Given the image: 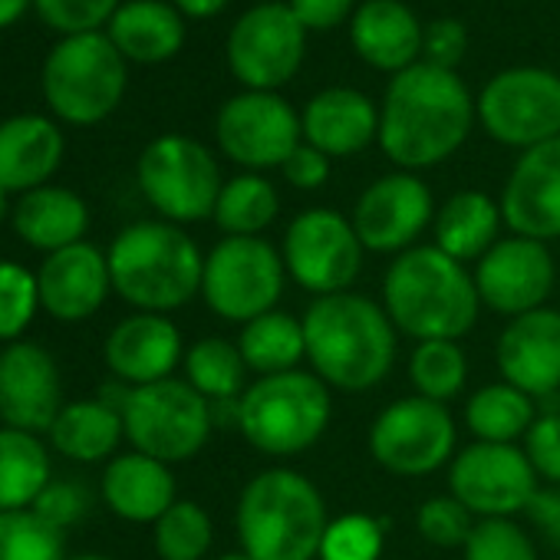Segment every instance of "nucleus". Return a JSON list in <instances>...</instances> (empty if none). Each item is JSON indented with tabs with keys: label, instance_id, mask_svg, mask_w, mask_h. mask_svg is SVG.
<instances>
[{
	"label": "nucleus",
	"instance_id": "obj_2",
	"mask_svg": "<svg viewBox=\"0 0 560 560\" xmlns=\"http://www.w3.org/2000/svg\"><path fill=\"white\" fill-rule=\"evenodd\" d=\"M301 320L311 373L330 389L370 393L389 380L399 353V330L383 304L347 291L314 298Z\"/></svg>",
	"mask_w": 560,
	"mask_h": 560
},
{
	"label": "nucleus",
	"instance_id": "obj_43",
	"mask_svg": "<svg viewBox=\"0 0 560 560\" xmlns=\"http://www.w3.org/2000/svg\"><path fill=\"white\" fill-rule=\"evenodd\" d=\"M478 517L452 494H435L416 511V530L435 547H465Z\"/></svg>",
	"mask_w": 560,
	"mask_h": 560
},
{
	"label": "nucleus",
	"instance_id": "obj_31",
	"mask_svg": "<svg viewBox=\"0 0 560 560\" xmlns=\"http://www.w3.org/2000/svg\"><path fill=\"white\" fill-rule=\"evenodd\" d=\"M50 448L77 465H96L109 462L119 452V442L126 439L122 412L96 399H73L60 409L50 432Z\"/></svg>",
	"mask_w": 560,
	"mask_h": 560
},
{
	"label": "nucleus",
	"instance_id": "obj_5",
	"mask_svg": "<svg viewBox=\"0 0 560 560\" xmlns=\"http://www.w3.org/2000/svg\"><path fill=\"white\" fill-rule=\"evenodd\" d=\"M330 514L320 488L294 468H264L237 494L234 534L254 560H317Z\"/></svg>",
	"mask_w": 560,
	"mask_h": 560
},
{
	"label": "nucleus",
	"instance_id": "obj_33",
	"mask_svg": "<svg viewBox=\"0 0 560 560\" xmlns=\"http://www.w3.org/2000/svg\"><path fill=\"white\" fill-rule=\"evenodd\" d=\"M50 481V452L44 439L0 425V511L34 508Z\"/></svg>",
	"mask_w": 560,
	"mask_h": 560
},
{
	"label": "nucleus",
	"instance_id": "obj_14",
	"mask_svg": "<svg viewBox=\"0 0 560 560\" xmlns=\"http://www.w3.org/2000/svg\"><path fill=\"white\" fill-rule=\"evenodd\" d=\"M481 129L508 149H534L560 136V77L544 67H511L478 96Z\"/></svg>",
	"mask_w": 560,
	"mask_h": 560
},
{
	"label": "nucleus",
	"instance_id": "obj_23",
	"mask_svg": "<svg viewBox=\"0 0 560 560\" xmlns=\"http://www.w3.org/2000/svg\"><path fill=\"white\" fill-rule=\"evenodd\" d=\"M103 360L113 380L129 389L172 380L185 360L182 330L165 314L136 311L109 330L103 343Z\"/></svg>",
	"mask_w": 560,
	"mask_h": 560
},
{
	"label": "nucleus",
	"instance_id": "obj_24",
	"mask_svg": "<svg viewBox=\"0 0 560 560\" xmlns=\"http://www.w3.org/2000/svg\"><path fill=\"white\" fill-rule=\"evenodd\" d=\"M304 142L327 159H350L380 142V109L353 86L320 90L301 113Z\"/></svg>",
	"mask_w": 560,
	"mask_h": 560
},
{
	"label": "nucleus",
	"instance_id": "obj_32",
	"mask_svg": "<svg viewBox=\"0 0 560 560\" xmlns=\"http://www.w3.org/2000/svg\"><path fill=\"white\" fill-rule=\"evenodd\" d=\"M234 343L241 350L247 373H257V376L291 373V370H301V363L307 360L304 320L288 311H270L244 324Z\"/></svg>",
	"mask_w": 560,
	"mask_h": 560
},
{
	"label": "nucleus",
	"instance_id": "obj_39",
	"mask_svg": "<svg viewBox=\"0 0 560 560\" xmlns=\"http://www.w3.org/2000/svg\"><path fill=\"white\" fill-rule=\"evenodd\" d=\"M0 560H67V537L34 508L0 511Z\"/></svg>",
	"mask_w": 560,
	"mask_h": 560
},
{
	"label": "nucleus",
	"instance_id": "obj_9",
	"mask_svg": "<svg viewBox=\"0 0 560 560\" xmlns=\"http://www.w3.org/2000/svg\"><path fill=\"white\" fill-rule=\"evenodd\" d=\"M136 182L159 218L172 224H195L211 218L224 188L211 149L182 132L159 136L142 149L136 162Z\"/></svg>",
	"mask_w": 560,
	"mask_h": 560
},
{
	"label": "nucleus",
	"instance_id": "obj_8",
	"mask_svg": "<svg viewBox=\"0 0 560 560\" xmlns=\"http://www.w3.org/2000/svg\"><path fill=\"white\" fill-rule=\"evenodd\" d=\"M284 288V257L264 237H221L205 254L201 301L224 324L244 327L277 311Z\"/></svg>",
	"mask_w": 560,
	"mask_h": 560
},
{
	"label": "nucleus",
	"instance_id": "obj_54",
	"mask_svg": "<svg viewBox=\"0 0 560 560\" xmlns=\"http://www.w3.org/2000/svg\"><path fill=\"white\" fill-rule=\"evenodd\" d=\"M214 560H254V557H247L244 550H228V553H221V557H214Z\"/></svg>",
	"mask_w": 560,
	"mask_h": 560
},
{
	"label": "nucleus",
	"instance_id": "obj_20",
	"mask_svg": "<svg viewBox=\"0 0 560 560\" xmlns=\"http://www.w3.org/2000/svg\"><path fill=\"white\" fill-rule=\"evenodd\" d=\"M498 205L511 234L544 244L560 237V136L521 152Z\"/></svg>",
	"mask_w": 560,
	"mask_h": 560
},
{
	"label": "nucleus",
	"instance_id": "obj_48",
	"mask_svg": "<svg viewBox=\"0 0 560 560\" xmlns=\"http://www.w3.org/2000/svg\"><path fill=\"white\" fill-rule=\"evenodd\" d=\"M280 175H284L294 188H301V191H317V188H324L327 185V178H330V159L324 155V152H317L314 145H307V142H301L294 152H291V159L280 165Z\"/></svg>",
	"mask_w": 560,
	"mask_h": 560
},
{
	"label": "nucleus",
	"instance_id": "obj_42",
	"mask_svg": "<svg viewBox=\"0 0 560 560\" xmlns=\"http://www.w3.org/2000/svg\"><path fill=\"white\" fill-rule=\"evenodd\" d=\"M462 560H537V547L514 517H485L468 534Z\"/></svg>",
	"mask_w": 560,
	"mask_h": 560
},
{
	"label": "nucleus",
	"instance_id": "obj_36",
	"mask_svg": "<svg viewBox=\"0 0 560 560\" xmlns=\"http://www.w3.org/2000/svg\"><path fill=\"white\" fill-rule=\"evenodd\" d=\"M185 370V383L201 393L211 406H224V402H237L241 393L247 389V366L241 360L237 343L224 340V337H201L185 350L182 360Z\"/></svg>",
	"mask_w": 560,
	"mask_h": 560
},
{
	"label": "nucleus",
	"instance_id": "obj_46",
	"mask_svg": "<svg viewBox=\"0 0 560 560\" xmlns=\"http://www.w3.org/2000/svg\"><path fill=\"white\" fill-rule=\"evenodd\" d=\"M34 511L54 524L57 530H67L73 524H80L90 511V491L80 485V481H63V478H54L40 498L34 501Z\"/></svg>",
	"mask_w": 560,
	"mask_h": 560
},
{
	"label": "nucleus",
	"instance_id": "obj_53",
	"mask_svg": "<svg viewBox=\"0 0 560 560\" xmlns=\"http://www.w3.org/2000/svg\"><path fill=\"white\" fill-rule=\"evenodd\" d=\"M11 198H14V195H11L4 185H0V224H4V221L14 214V201H11Z\"/></svg>",
	"mask_w": 560,
	"mask_h": 560
},
{
	"label": "nucleus",
	"instance_id": "obj_35",
	"mask_svg": "<svg viewBox=\"0 0 560 560\" xmlns=\"http://www.w3.org/2000/svg\"><path fill=\"white\" fill-rule=\"evenodd\" d=\"M280 214V195L260 172H241L224 182L218 205H214V224L224 237H264V231Z\"/></svg>",
	"mask_w": 560,
	"mask_h": 560
},
{
	"label": "nucleus",
	"instance_id": "obj_51",
	"mask_svg": "<svg viewBox=\"0 0 560 560\" xmlns=\"http://www.w3.org/2000/svg\"><path fill=\"white\" fill-rule=\"evenodd\" d=\"M172 4L182 11V18H191V21H205V18H214L221 14L231 0H172Z\"/></svg>",
	"mask_w": 560,
	"mask_h": 560
},
{
	"label": "nucleus",
	"instance_id": "obj_55",
	"mask_svg": "<svg viewBox=\"0 0 560 560\" xmlns=\"http://www.w3.org/2000/svg\"><path fill=\"white\" fill-rule=\"evenodd\" d=\"M67 560H116L109 553H77V557H67Z\"/></svg>",
	"mask_w": 560,
	"mask_h": 560
},
{
	"label": "nucleus",
	"instance_id": "obj_21",
	"mask_svg": "<svg viewBox=\"0 0 560 560\" xmlns=\"http://www.w3.org/2000/svg\"><path fill=\"white\" fill-rule=\"evenodd\" d=\"M37 288L47 317L57 324H83L96 317L113 294L109 257L90 241L47 254L37 270Z\"/></svg>",
	"mask_w": 560,
	"mask_h": 560
},
{
	"label": "nucleus",
	"instance_id": "obj_52",
	"mask_svg": "<svg viewBox=\"0 0 560 560\" xmlns=\"http://www.w3.org/2000/svg\"><path fill=\"white\" fill-rule=\"evenodd\" d=\"M31 4H34V0H0V31L14 27L27 14Z\"/></svg>",
	"mask_w": 560,
	"mask_h": 560
},
{
	"label": "nucleus",
	"instance_id": "obj_12",
	"mask_svg": "<svg viewBox=\"0 0 560 560\" xmlns=\"http://www.w3.org/2000/svg\"><path fill=\"white\" fill-rule=\"evenodd\" d=\"M224 54L231 77L244 90L277 93L304 63L307 31L284 0H264L234 21Z\"/></svg>",
	"mask_w": 560,
	"mask_h": 560
},
{
	"label": "nucleus",
	"instance_id": "obj_6",
	"mask_svg": "<svg viewBox=\"0 0 560 560\" xmlns=\"http://www.w3.org/2000/svg\"><path fill=\"white\" fill-rule=\"evenodd\" d=\"M330 386L307 370L257 376L234 402V425L244 442L267 458H298L330 429Z\"/></svg>",
	"mask_w": 560,
	"mask_h": 560
},
{
	"label": "nucleus",
	"instance_id": "obj_27",
	"mask_svg": "<svg viewBox=\"0 0 560 560\" xmlns=\"http://www.w3.org/2000/svg\"><path fill=\"white\" fill-rule=\"evenodd\" d=\"M425 27L402 0H366L350 18V40L363 63L383 73H402L422 60Z\"/></svg>",
	"mask_w": 560,
	"mask_h": 560
},
{
	"label": "nucleus",
	"instance_id": "obj_7",
	"mask_svg": "<svg viewBox=\"0 0 560 560\" xmlns=\"http://www.w3.org/2000/svg\"><path fill=\"white\" fill-rule=\"evenodd\" d=\"M126 57L103 31L63 37L47 54L40 77L50 113L70 126H96L109 119L126 96Z\"/></svg>",
	"mask_w": 560,
	"mask_h": 560
},
{
	"label": "nucleus",
	"instance_id": "obj_45",
	"mask_svg": "<svg viewBox=\"0 0 560 560\" xmlns=\"http://www.w3.org/2000/svg\"><path fill=\"white\" fill-rule=\"evenodd\" d=\"M524 455L534 468V475L550 485L560 488V412H544L534 419V425L524 435Z\"/></svg>",
	"mask_w": 560,
	"mask_h": 560
},
{
	"label": "nucleus",
	"instance_id": "obj_19",
	"mask_svg": "<svg viewBox=\"0 0 560 560\" xmlns=\"http://www.w3.org/2000/svg\"><path fill=\"white\" fill-rule=\"evenodd\" d=\"M63 406L60 366L47 347L18 340L0 350V422L47 435Z\"/></svg>",
	"mask_w": 560,
	"mask_h": 560
},
{
	"label": "nucleus",
	"instance_id": "obj_49",
	"mask_svg": "<svg viewBox=\"0 0 560 560\" xmlns=\"http://www.w3.org/2000/svg\"><path fill=\"white\" fill-rule=\"evenodd\" d=\"M304 31H334L353 18V0H288Z\"/></svg>",
	"mask_w": 560,
	"mask_h": 560
},
{
	"label": "nucleus",
	"instance_id": "obj_10",
	"mask_svg": "<svg viewBox=\"0 0 560 560\" xmlns=\"http://www.w3.org/2000/svg\"><path fill=\"white\" fill-rule=\"evenodd\" d=\"M126 442L132 452L152 455L165 465L195 458L214 432V406L185 380H162L129 389L122 406Z\"/></svg>",
	"mask_w": 560,
	"mask_h": 560
},
{
	"label": "nucleus",
	"instance_id": "obj_18",
	"mask_svg": "<svg viewBox=\"0 0 560 560\" xmlns=\"http://www.w3.org/2000/svg\"><path fill=\"white\" fill-rule=\"evenodd\" d=\"M357 237L370 254H402L435 221V201L429 185L416 172H389L366 185L350 214Z\"/></svg>",
	"mask_w": 560,
	"mask_h": 560
},
{
	"label": "nucleus",
	"instance_id": "obj_30",
	"mask_svg": "<svg viewBox=\"0 0 560 560\" xmlns=\"http://www.w3.org/2000/svg\"><path fill=\"white\" fill-rule=\"evenodd\" d=\"M501 205L478 188H465L435 211L432 244L462 264H478L501 241Z\"/></svg>",
	"mask_w": 560,
	"mask_h": 560
},
{
	"label": "nucleus",
	"instance_id": "obj_26",
	"mask_svg": "<svg viewBox=\"0 0 560 560\" xmlns=\"http://www.w3.org/2000/svg\"><path fill=\"white\" fill-rule=\"evenodd\" d=\"M100 494L116 517L129 524H155L178 501V485L172 465L142 452H122L106 462Z\"/></svg>",
	"mask_w": 560,
	"mask_h": 560
},
{
	"label": "nucleus",
	"instance_id": "obj_40",
	"mask_svg": "<svg viewBox=\"0 0 560 560\" xmlns=\"http://www.w3.org/2000/svg\"><path fill=\"white\" fill-rule=\"evenodd\" d=\"M37 311H40L37 270L18 260H0V343L24 340Z\"/></svg>",
	"mask_w": 560,
	"mask_h": 560
},
{
	"label": "nucleus",
	"instance_id": "obj_11",
	"mask_svg": "<svg viewBox=\"0 0 560 560\" xmlns=\"http://www.w3.org/2000/svg\"><path fill=\"white\" fill-rule=\"evenodd\" d=\"M280 257L301 291L330 298L347 294L357 284L366 247L347 214L334 208H307L288 224Z\"/></svg>",
	"mask_w": 560,
	"mask_h": 560
},
{
	"label": "nucleus",
	"instance_id": "obj_25",
	"mask_svg": "<svg viewBox=\"0 0 560 560\" xmlns=\"http://www.w3.org/2000/svg\"><path fill=\"white\" fill-rule=\"evenodd\" d=\"M67 152L60 126L40 113H21L0 122V185L27 195L50 185Z\"/></svg>",
	"mask_w": 560,
	"mask_h": 560
},
{
	"label": "nucleus",
	"instance_id": "obj_1",
	"mask_svg": "<svg viewBox=\"0 0 560 560\" xmlns=\"http://www.w3.org/2000/svg\"><path fill=\"white\" fill-rule=\"evenodd\" d=\"M478 106L455 70L416 63L396 73L380 106V149L399 172L452 159L471 136Z\"/></svg>",
	"mask_w": 560,
	"mask_h": 560
},
{
	"label": "nucleus",
	"instance_id": "obj_13",
	"mask_svg": "<svg viewBox=\"0 0 560 560\" xmlns=\"http://www.w3.org/2000/svg\"><path fill=\"white\" fill-rule=\"evenodd\" d=\"M455 442L458 429L448 406L416 393L389 402L370 425V452L396 478H425L452 465Z\"/></svg>",
	"mask_w": 560,
	"mask_h": 560
},
{
	"label": "nucleus",
	"instance_id": "obj_47",
	"mask_svg": "<svg viewBox=\"0 0 560 560\" xmlns=\"http://www.w3.org/2000/svg\"><path fill=\"white\" fill-rule=\"evenodd\" d=\"M468 50V31L455 18H439L425 27L422 37V63L455 70Z\"/></svg>",
	"mask_w": 560,
	"mask_h": 560
},
{
	"label": "nucleus",
	"instance_id": "obj_29",
	"mask_svg": "<svg viewBox=\"0 0 560 560\" xmlns=\"http://www.w3.org/2000/svg\"><path fill=\"white\" fill-rule=\"evenodd\" d=\"M106 37L132 63H165L185 44V18L165 0H126L113 14Z\"/></svg>",
	"mask_w": 560,
	"mask_h": 560
},
{
	"label": "nucleus",
	"instance_id": "obj_3",
	"mask_svg": "<svg viewBox=\"0 0 560 560\" xmlns=\"http://www.w3.org/2000/svg\"><path fill=\"white\" fill-rule=\"evenodd\" d=\"M383 311L416 343L462 340L478 324L481 298L468 264L435 244H416L396 254L383 273Z\"/></svg>",
	"mask_w": 560,
	"mask_h": 560
},
{
	"label": "nucleus",
	"instance_id": "obj_17",
	"mask_svg": "<svg viewBox=\"0 0 560 560\" xmlns=\"http://www.w3.org/2000/svg\"><path fill=\"white\" fill-rule=\"evenodd\" d=\"M475 288L481 307L514 320L530 311L547 307V298L557 284V264L544 241H530L521 234L501 237L478 264Z\"/></svg>",
	"mask_w": 560,
	"mask_h": 560
},
{
	"label": "nucleus",
	"instance_id": "obj_50",
	"mask_svg": "<svg viewBox=\"0 0 560 560\" xmlns=\"http://www.w3.org/2000/svg\"><path fill=\"white\" fill-rule=\"evenodd\" d=\"M527 517L553 547H560V488L540 485V491L527 504Z\"/></svg>",
	"mask_w": 560,
	"mask_h": 560
},
{
	"label": "nucleus",
	"instance_id": "obj_16",
	"mask_svg": "<svg viewBox=\"0 0 560 560\" xmlns=\"http://www.w3.org/2000/svg\"><path fill=\"white\" fill-rule=\"evenodd\" d=\"M537 491L540 478L517 445L471 442L455 452L448 465V494L458 498L478 521L514 517L527 511Z\"/></svg>",
	"mask_w": 560,
	"mask_h": 560
},
{
	"label": "nucleus",
	"instance_id": "obj_38",
	"mask_svg": "<svg viewBox=\"0 0 560 560\" xmlns=\"http://www.w3.org/2000/svg\"><path fill=\"white\" fill-rule=\"evenodd\" d=\"M152 544L159 560H205L214 544L211 514L188 498H178L155 524Z\"/></svg>",
	"mask_w": 560,
	"mask_h": 560
},
{
	"label": "nucleus",
	"instance_id": "obj_22",
	"mask_svg": "<svg viewBox=\"0 0 560 560\" xmlns=\"http://www.w3.org/2000/svg\"><path fill=\"white\" fill-rule=\"evenodd\" d=\"M494 363L501 380L530 399L560 393V311L540 307L508 320L494 343Z\"/></svg>",
	"mask_w": 560,
	"mask_h": 560
},
{
	"label": "nucleus",
	"instance_id": "obj_28",
	"mask_svg": "<svg viewBox=\"0 0 560 560\" xmlns=\"http://www.w3.org/2000/svg\"><path fill=\"white\" fill-rule=\"evenodd\" d=\"M11 224L27 247L40 250L47 257V254L73 247L86 237L90 208L73 188L44 185L27 195H18Z\"/></svg>",
	"mask_w": 560,
	"mask_h": 560
},
{
	"label": "nucleus",
	"instance_id": "obj_44",
	"mask_svg": "<svg viewBox=\"0 0 560 560\" xmlns=\"http://www.w3.org/2000/svg\"><path fill=\"white\" fill-rule=\"evenodd\" d=\"M34 8L47 27L63 37H77L109 27L113 14L119 11V0H34Z\"/></svg>",
	"mask_w": 560,
	"mask_h": 560
},
{
	"label": "nucleus",
	"instance_id": "obj_34",
	"mask_svg": "<svg viewBox=\"0 0 560 560\" xmlns=\"http://www.w3.org/2000/svg\"><path fill=\"white\" fill-rule=\"evenodd\" d=\"M537 409L527 393L511 383H488L475 389L465 402V429L475 442H498L514 445L534 425Z\"/></svg>",
	"mask_w": 560,
	"mask_h": 560
},
{
	"label": "nucleus",
	"instance_id": "obj_37",
	"mask_svg": "<svg viewBox=\"0 0 560 560\" xmlns=\"http://www.w3.org/2000/svg\"><path fill=\"white\" fill-rule=\"evenodd\" d=\"M409 383L416 396L448 406L468 383V357L458 340H425L409 353Z\"/></svg>",
	"mask_w": 560,
	"mask_h": 560
},
{
	"label": "nucleus",
	"instance_id": "obj_4",
	"mask_svg": "<svg viewBox=\"0 0 560 560\" xmlns=\"http://www.w3.org/2000/svg\"><path fill=\"white\" fill-rule=\"evenodd\" d=\"M113 294L139 314H172L201 298L205 254L195 237L172 221H132L109 250Z\"/></svg>",
	"mask_w": 560,
	"mask_h": 560
},
{
	"label": "nucleus",
	"instance_id": "obj_41",
	"mask_svg": "<svg viewBox=\"0 0 560 560\" xmlns=\"http://www.w3.org/2000/svg\"><path fill=\"white\" fill-rule=\"evenodd\" d=\"M383 544H386L383 521H376L373 514L353 511L327 524L317 560H380Z\"/></svg>",
	"mask_w": 560,
	"mask_h": 560
},
{
	"label": "nucleus",
	"instance_id": "obj_15",
	"mask_svg": "<svg viewBox=\"0 0 560 560\" xmlns=\"http://www.w3.org/2000/svg\"><path fill=\"white\" fill-rule=\"evenodd\" d=\"M214 142L244 172L280 168L304 142L301 113L277 93L244 90L218 109Z\"/></svg>",
	"mask_w": 560,
	"mask_h": 560
}]
</instances>
